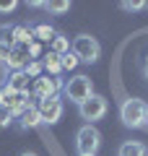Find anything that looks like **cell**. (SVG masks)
<instances>
[{
  "mask_svg": "<svg viewBox=\"0 0 148 156\" xmlns=\"http://www.w3.org/2000/svg\"><path fill=\"white\" fill-rule=\"evenodd\" d=\"M37 112H39V120H42V122L55 125L62 117V112H65V104H62L60 96H49V99H42L37 104Z\"/></svg>",
  "mask_w": 148,
  "mask_h": 156,
  "instance_id": "8",
  "label": "cell"
},
{
  "mask_svg": "<svg viewBox=\"0 0 148 156\" xmlns=\"http://www.w3.org/2000/svg\"><path fill=\"white\" fill-rule=\"evenodd\" d=\"M42 68L47 70V76H57L62 73V55H55V52H47L42 60Z\"/></svg>",
  "mask_w": 148,
  "mask_h": 156,
  "instance_id": "12",
  "label": "cell"
},
{
  "mask_svg": "<svg viewBox=\"0 0 148 156\" xmlns=\"http://www.w3.org/2000/svg\"><path fill=\"white\" fill-rule=\"evenodd\" d=\"M96 156H99V154H96Z\"/></svg>",
  "mask_w": 148,
  "mask_h": 156,
  "instance_id": "30",
  "label": "cell"
},
{
  "mask_svg": "<svg viewBox=\"0 0 148 156\" xmlns=\"http://www.w3.org/2000/svg\"><path fill=\"white\" fill-rule=\"evenodd\" d=\"M0 104L5 107L13 117H18L26 107H31V101H29L26 91H11L5 83H3V86H0Z\"/></svg>",
  "mask_w": 148,
  "mask_h": 156,
  "instance_id": "6",
  "label": "cell"
},
{
  "mask_svg": "<svg viewBox=\"0 0 148 156\" xmlns=\"http://www.w3.org/2000/svg\"><path fill=\"white\" fill-rule=\"evenodd\" d=\"M99 146H101V133L93 125H83L76 133V151L78 156H96Z\"/></svg>",
  "mask_w": 148,
  "mask_h": 156,
  "instance_id": "3",
  "label": "cell"
},
{
  "mask_svg": "<svg viewBox=\"0 0 148 156\" xmlns=\"http://www.w3.org/2000/svg\"><path fill=\"white\" fill-rule=\"evenodd\" d=\"M120 8L122 11H130V13H138V11H143V8H146V3H143V0H125V3H120Z\"/></svg>",
  "mask_w": 148,
  "mask_h": 156,
  "instance_id": "20",
  "label": "cell"
},
{
  "mask_svg": "<svg viewBox=\"0 0 148 156\" xmlns=\"http://www.w3.org/2000/svg\"><path fill=\"white\" fill-rule=\"evenodd\" d=\"M29 62H31V52H29V47L26 44H13L5 65L11 68V70H23Z\"/></svg>",
  "mask_w": 148,
  "mask_h": 156,
  "instance_id": "9",
  "label": "cell"
},
{
  "mask_svg": "<svg viewBox=\"0 0 148 156\" xmlns=\"http://www.w3.org/2000/svg\"><path fill=\"white\" fill-rule=\"evenodd\" d=\"M146 128H148V104H146Z\"/></svg>",
  "mask_w": 148,
  "mask_h": 156,
  "instance_id": "26",
  "label": "cell"
},
{
  "mask_svg": "<svg viewBox=\"0 0 148 156\" xmlns=\"http://www.w3.org/2000/svg\"><path fill=\"white\" fill-rule=\"evenodd\" d=\"M143 76H146V81H148V62H146V68H143Z\"/></svg>",
  "mask_w": 148,
  "mask_h": 156,
  "instance_id": "25",
  "label": "cell"
},
{
  "mask_svg": "<svg viewBox=\"0 0 148 156\" xmlns=\"http://www.w3.org/2000/svg\"><path fill=\"white\" fill-rule=\"evenodd\" d=\"M8 55H11V47H3V44H0V62H8Z\"/></svg>",
  "mask_w": 148,
  "mask_h": 156,
  "instance_id": "24",
  "label": "cell"
},
{
  "mask_svg": "<svg viewBox=\"0 0 148 156\" xmlns=\"http://www.w3.org/2000/svg\"><path fill=\"white\" fill-rule=\"evenodd\" d=\"M16 0H8V3H0V13H11V11H16Z\"/></svg>",
  "mask_w": 148,
  "mask_h": 156,
  "instance_id": "23",
  "label": "cell"
},
{
  "mask_svg": "<svg viewBox=\"0 0 148 156\" xmlns=\"http://www.w3.org/2000/svg\"><path fill=\"white\" fill-rule=\"evenodd\" d=\"M13 120H16V117H13V115H11V112H8V109H5V107L0 104V130H3V128H8V125H11V122H13Z\"/></svg>",
  "mask_w": 148,
  "mask_h": 156,
  "instance_id": "22",
  "label": "cell"
},
{
  "mask_svg": "<svg viewBox=\"0 0 148 156\" xmlns=\"http://www.w3.org/2000/svg\"><path fill=\"white\" fill-rule=\"evenodd\" d=\"M42 70H44V68H42V60H31L26 68H23V73H26L29 78H39V76H42Z\"/></svg>",
  "mask_w": 148,
  "mask_h": 156,
  "instance_id": "19",
  "label": "cell"
},
{
  "mask_svg": "<svg viewBox=\"0 0 148 156\" xmlns=\"http://www.w3.org/2000/svg\"><path fill=\"white\" fill-rule=\"evenodd\" d=\"M42 122V120H39V112H37V107H26V109L21 112V115H18V125H21L23 130H29V128H37V125Z\"/></svg>",
  "mask_w": 148,
  "mask_h": 156,
  "instance_id": "11",
  "label": "cell"
},
{
  "mask_svg": "<svg viewBox=\"0 0 148 156\" xmlns=\"http://www.w3.org/2000/svg\"><path fill=\"white\" fill-rule=\"evenodd\" d=\"M31 31H34V39H42V42H52V37L57 34L49 23H37V26H31Z\"/></svg>",
  "mask_w": 148,
  "mask_h": 156,
  "instance_id": "16",
  "label": "cell"
},
{
  "mask_svg": "<svg viewBox=\"0 0 148 156\" xmlns=\"http://www.w3.org/2000/svg\"><path fill=\"white\" fill-rule=\"evenodd\" d=\"M21 156H37V154H31V151H26V154H21Z\"/></svg>",
  "mask_w": 148,
  "mask_h": 156,
  "instance_id": "27",
  "label": "cell"
},
{
  "mask_svg": "<svg viewBox=\"0 0 148 156\" xmlns=\"http://www.w3.org/2000/svg\"><path fill=\"white\" fill-rule=\"evenodd\" d=\"M120 120L125 128H143L146 125V101L130 96L120 104Z\"/></svg>",
  "mask_w": 148,
  "mask_h": 156,
  "instance_id": "1",
  "label": "cell"
},
{
  "mask_svg": "<svg viewBox=\"0 0 148 156\" xmlns=\"http://www.w3.org/2000/svg\"><path fill=\"white\" fill-rule=\"evenodd\" d=\"M146 8H148V3H146Z\"/></svg>",
  "mask_w": 148,
  "mask_h": 156,
  "instance_id": "29",
  "label": "cell"
},
{
  "mask_svg": "<svg viewBox=\"0 0 148 156\" xmlns=\"http://www.w3.org/2000/svg\"><path fill=\"white\" fill-rule=\"evenodd\" d=\"M146 62H148V55H146Z\"/></svg>",
  "mask_w": 148,
  "mask_h": 156,
  "instance_id": "28",
  "label": "cell"
},
{
  "mask_svg": "<svg viewBox=\"0 0 148 156\" xmlns=\"http://www.w3.org/2000/svg\"><path fill=\"white\" fill-rule=\"evenodd\" d=\"M70 52L78 57V62H96L101 55V47L91 34H78L70 42Z\"/></svg>",
  "mask_w": 148,
  "mask_h": 156,
  "instance_id": "2",
  "label": "cell"
},
{
  "mask_svg": "<svg viewBox=\"0 0 148 156\" xmlns=\"http://www.w3.org/2000/svg\"><path fill=\"white\" fill-rule=\"evenodd\" d=\"M13 39H16V44L31 47V44H34V31H31V26H26V23L16 26V29H13Z\"/></svg>",
  "mask_w": 148,
  "mask_h": 156,
  "instance_id": "14",
  "label": "cell"
},
{
  "mask_svg": "<svg viewBox=\"0 0 148 156\" xmlns=\"http://www.w3.org/2000/svg\"><path fill=\"white\" fill-rule=\"evenodd\" d=\"M62 91H65V99H70L73 104H83V101L93 94V83H91L88 76H73L70 81L62 86Z\"/></svg>",
  "mask_w": 148,
  "mask_h": 156,
  "instance_id": "4",
  "label": "cell"
},
{
  "mask_svg": "<svg viewBox=\"0 0 148 156\" xmlns=\"http://www.w3.org/2000/svg\"><path fill=\"white\" fill-rule=\"evenodd\" d=\"M117 156H148V151L140 140H125L117 151Z\"/></svg>",
  "mask_w": 148,
  "mask_h": 156,
  "instance_id": "13",
  "label": "cell"
},
{
  "mask_svg": "<svg viewBox=\"0 0 148 156\" xmlns=\"http://www.w3.org/2000/svg\"><path fill=\"white\" fill-rule=\"evenodd\" d=\"M49 52H55V55H65V52H70V39H68L65 34H55L52 42H49Z\"/></svg>",
  "mask_w": 148,
  "mask_h": 156,
  "instance_id": "15",
  "label": "cell"
},
{
  "mask_svg": "<svg viewBox=\"0 0 148 156\" xmlns=\"http://www.w3.org/2000/svg\"><path fill=\"white\" fill-rule=\"evenodd\" d=\"M107 109H109V104H107V99L101 94H91L83 104H78V115H81L83 120H88V125H93L96 120H101V117L107 115Z\"/></svg>",
  "mask_w": 148,
  "mask_h": 156,
  "instance_id": "5",
  "label": "cell"
},
{
  "mask_svg": "<svg viewBox=\"0 0 148 156\" xmlns=\"http://www.w3.org/2000/svg\"><path fill=\"white\" fill-rule=\"evenodd\" d=\"M42 8L44 11H49V13H68L70 11V3H65V0H57V3H42Z\"/></svg>",
  "mask_w": 148,
  "mask_h": 156,
  "instance_id": "18",
  "label": "cell"
},
{
  "mask_svg": "<svg viewBox=\"0 0 148 156\" xmlns=\"http://www.w3.org/2000/svg\"><path fill=\"white\" fill-rule=\"evenodd\" d=\"M13 29H16V26H11V23H8V26H5V23L0 26V44H3V47H13V44H16Z\"/></svg>",
  "mask_w": 148,
  "mask_h": 156,
  "instance_id": "17",
  "label": "cell"
},
{
  "mask_svg": "<svg viewBox=\"0 0 148 156\" xmlns=\"http://www.w3.org/2000/svg\"><path fill=\"white\" fill-rule=\"evenodd\" d=\"M76 65H78V57L73 55V52H65V55H62V70H73Z\"/></svg>",
  "mask_w": 148,
  "mask_h": 156,
  "instance_id": "21",
  "label": "cell"
},
{
  "mask_svg": "<svg viewBox=\"0 0 148 156\" xmlns=\"http://www.w3.org/2000/svg\"><path fill=\"white\" fill-rule=\"evenodd\" d=\"M5 86L11 91H26L29 94V76L23 70H11L5 76Z\"/></svg>",
  "mask_w": 148,
  "mask_h": 156,
  "instance_id": "10",
  "label": "cell"
},
{
  "mask_svg": "<svg viewBox=\"0 0 148 156\" xmlns=\"http://www.w3.org/2000/svg\"><path fill=\"white\" fill-rule=\"evenodd\" d=\"M60 89H62L60 78H55V76H39V78H34V83L29 86V94L37 96V99L42 101V99H49V96H57Z\"/></svg>",
  "mask_w": 148,
  "mask_h": 156,
  "instance_id": "7",
  "label": "cell"
}]
</instances>
